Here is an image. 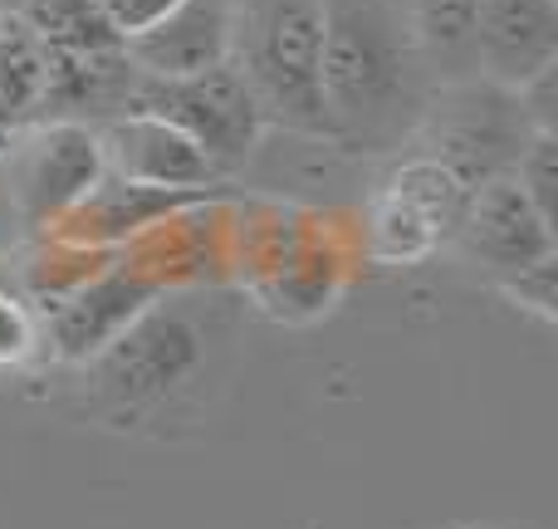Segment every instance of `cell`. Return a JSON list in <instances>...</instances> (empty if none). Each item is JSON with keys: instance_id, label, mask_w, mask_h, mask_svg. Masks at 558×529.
Listing matches in <instances>:
<instances>
[{"instance_id": "cell-1", "label": "cell", "mask_w": 558, "mask_h": 529, "mask_svg": "<svg viewBox=\"0 0 558 529\" xmlns=\"http://www.w3.org/2000/svg\"><path fill=\"white\" fill-rule=\"evenodd\" d=\"M318 84L333 123V147H402L432 98V79L407 25V0H324Z\"/></svg>"}, {"instance_id": "cell-2", "label": "cell", "mask_w": 558, "mask_h": 529, "mask_svg": "<svg viewBox=\"0 0 558 529\" xmlns=\"http://www.w3.org/2000/svg\"><path fill=\"white\" fill-rule=\"evenodd\" d=\"M211 314L216 309L186 299V289L157 294L104 353L78 368L88 417L128 432L143 422H162L186 397H196V387L211 373Z\"/></svg>"}, {"instance_id": "cell-3", "label": "cell", "mask_w": 558, "mask_h": 529, "mask_svg": "<svg viewBox=\"0 0 558 529\" xmlns=\"http://www.w3.org/2000/svg\"><path fill=\"white\" fill-rule=\"evenodd\" d=\"M265 128L333 143L324 108V0H235V55Z\"/></svg>"}, {"instance_id": "cell-4", "label": "cell", "mask_w": 558, "mask_h": 529, "mask_svg": "<svg viewBox=\"0 0 558 529\" xmlns=\"http://www.w3.org/2000/svg\"><path fill=\"white\" fill-rule=\"evenodd\" d=\"M530 137L534 123L524 118L514 88H500L490 79H465V84L432 88L407 143L422 157L441 163L471 192V187L490 182V177L514 172Z\"/></svg>"}, {"instance_id": "cell-5", "label": "cell", "mask_w": 558, "mask_h": 529, "mask_svg": "<svg viewBox=\"0 0 558 529\" xmlns=\"http://www.w3.org/2000/svg\"><path fill=\"white\" fill-rule=\"evenodd\" d=\"M123 113H153L182 128L226 182L251 163V153L265 137L260 104L235 64H216L192 79H147L133 69Z\"/></svg>"}, {"instance_id": "cell-6", "label": "cell", "mask_w": 558, "mask_h": 529, "mask_svg": "<svg viewBox=\"0 0 558 529\" xmlns=\"http://www.w3.org/2000/svg\"><path fill=\"white\" fill-rule=\"evenodd\" d=\"M10 163V206L29 231H49L64 212H74L108 177L104 143L94 123L78 118H39L20 133Z\"/></svg>"}, {"instance_id": "cell-7", "label": "cell", "mask_w": 558, "mask_h": 529, "mask_svg": "<svg viewBox=\"0 0 558 529\" xmlns=\"http://www.w3.org/2000/svg\"><path fill=\"white\" fill-rule=\"evenodd\" d=\"M446 251L456 261L485 269L500 285V279L520 275L524 265L558 251V226L544 221L530 196L520 192V182L505 172L465 192L461 216H456L451 236H446Z\"/></svg>"}, {"instance_id": "cell-8", "label": "cell", "mask_w": 558, "mask_h": 529, "mask_svg": "<svg viewBox=\"0 0 558 529\" xmlns=\"http://www.w3.org/2000/svg\"><path fill=\"white\" fill-rule=\"evenodd\" d=\"M162 289L147 275H137L133 265H123L113 255L94 279L64 294L54 309H45V353L64 368H84L88 358H98L137 314H143Z\"/></svg>"}, {"instance_id": "cell-9", "label": "cell", "mask_w": 558, "mask_h": 529, "mask_svg": "<svg viewBox=\"0 0 558 529\" xmlns=\"http://www.w3.org/2000/svg\"><path fill=\"white\" fill-rule=\"evenodd\" d=\"M216 196H231V192L226 187H216V192H172V187L123 182V177L108 172L74 212H64L39 236H54L64 245H84V251H123V245H133L153 226H162L167 216L186 212V206L216 202Z\"/></svg>"}, {"instance_id": "cell-10", "label": "cell", "mask_w": 558, "mask_h": 529, "mask_svg": "<svg viewBox=\"0 0 558 529\" xmlns=\"http://www.w3.org/2000/svg\"><path fill=\"white\" fill-rule=\"evenodd\" d=\"M98 143H104L108 172L123 177V182L172 187V192H216V187H226V177L206 163L202 147L167 118L113 113L98 123Z\"/></svg>"}, {"instance_id": "cell-11", "label": "cell", "mask_w": 558, "mask_h": 529, "mask_svg": "<svg viewBox=\"0 0 558 529\" xmlns=\"http://www.w3.org/2000/svg\"><path fill=\"white\" fill-rule=\"evenodd\" d=\"M128 64L147 79H192L235 55V0H182L162 25L123 45Z\"/></svg>"}, {"instance_id": "cell-12", "label": "cell", "mask_w": 558, "mask_h": 529, "mask_svg": "<svg viewBox=\"0 0 558 529\" xmlns=\"http://www.w3.org/2000/svg\"><path fill=\"white\" fill-rule=\"evenodd\" d=\"M475 55L481 79L524 88L534 74L558 64V0H481Z\"/></svg>"}, {"instance_id": "cell-13", "label": "cell", "mask_w": 558, "mask_h": 529, "mask_svg": "<svg viewBox=\"0 0 558 529\" xmlns=\"http://www.w3.org/2000/svg\"><path fill=\"white\" fill-rule=\"evenodd\" d=\"M407 25L432 88L481 79V55H475L481 0H407Z\"/></svg>"}, {"instance_id": "cell-14", "label": "cell", "mask_w": 558, "mask_h": 529, "mask_svg": "<svg viewBox=\"0 0 558 529\" xmlns=\"http://www.w3.org/2000/svg\"><path fill=\"white\" fill-rule=\"evenodd\" d=\"M245 289H251L255 304L270 309L275 318L308 324V318L328 314V309L338 304V294H343V261L314 236V241H308L284 269L255 279V285H245Z\"/></svg>"}, {"instance_id": "cell-15", "label": "cell", "mask_w": 558, "mask_h": 529, "mask_svg": "<svg viewBox=\"0 0 558 529\" xmlns=\"http://www.w3.org/2000/svg\"><path fill=\"white\" fill-rule=\"evenodd\" d=\"M367 255L377 265H422L436 251H446V226L432 221L422 206L377 187L367 202Z\"/></svg>"}, {"instance_id": "cell-16", "label": "cell", "mask_w": 558, "mask_h": 529, "mask_svg": "<svg viewBox=\"0 0 558 529\" xmlns=\"http://www.w3.org/2000/svg\"><path fill=\"white\" fill-rule=\"evenodd\" d=\"M45 113V39L15 15H0V118L15 128Z\"/></svg>"}, {"instance_id": "cell-17", "label": "cell", "mask_w": 558, "mask_h": 529, "mask_svg": "<svg viewBox=\"0 0 558 529\" xmlns=\"http://www.w3.org/2000/svg\"><path fill=\"white\" fill-rule=\"evenodd\" d=\"M113 255L118 251H84V245H64V241H54V236H39V245L29 251L25 269H20V294L45 314V309H54L64 294H74L84 279H94Z\"/></svg>"}, {"instance_id": "cell-18", "label": "cell", "mask_w": 558, "mask_h": 529, "mask_svg": "<svg viewBox=\"0 0 558 529\" xmlns=\"http://www.w3.org/2000/svg\"><path fill=\"white\" fill-rule=\"evenodd\" d=\"M45 353V314L20 289H0V373H25Z\"/></svg>"}, {"instance_id": "cell-19", "label": "cell", "mask_w": 558, "mask_h": 529, "mask_svg": "<svg viewBox=\"0 0 558 529\" xmlns=\"http://www.w3.org/2000/svg\"><path fill=\"white\" fill-rule=\"evenodd\" d=\"M510 177L534 202V212H539L549 226H558V133H534Z\"/></svg>"}, {"instance_id": "cell-20", "label": "cell", "mask_w": 558, "mask_h": 529, "mask_svg": "<svg viewBox=\"0 0 558 529\" xmlns=\"http://www.w3.org/2000/svg\"><path fill=\"white\" fill-rule=\"evenodd\" d=\"M500 294L510 299L514 309L534 314L539 324H558V251L544 255V261L524 265L520 275L500 279Z\"/></svg>"}, {"instance_id": "cell-21", "label": "cell", "mask_w": 558, "mask_h": 529, "mask_svg": "<svg viewBox=\"0 0 558 529\" xmlns=\"http://www.w3.org/2000/svg\"><path fill=\"white\" fill-rule=\"evenodd\" d=\"M177 5H182V0H98V15H104V25L118 35V45H128V39L147 35L153 25H162Z\"/></svg>"}, {"instance_id": "cell-22", "label": "cell", "mask_w": 558, "mask_h": 529, "mask_svg": "<svg viewBox=\"0 0 558 529\" xmlns=\"http://www.w3.org/2000/svg\"><path fill=\"white\" fill-rule=\"evenodd\" d=\"M20 133H25V128H15V123H10V118H0V163H5V157L15 153Z\"/></svg>"}]
</instances>
